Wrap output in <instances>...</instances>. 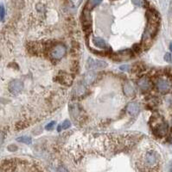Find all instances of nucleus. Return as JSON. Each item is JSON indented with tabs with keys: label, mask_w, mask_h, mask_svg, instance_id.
Here are the masks:
<instances>
[{
	"label": "nucleus",
	"mask_w": 172,
	"mask_h": 172,
	"mask_svg": "<svg viewBox=\"0 0 172 172\" xmlns=\"http://www.w3.org/2000/svg\"><path fill=\"white\" fill-rule=\"evenodd\" d=\"M16 140L18 142H21V143H23V144H31V139L28 136H22V137H19L16 139Z\"/></svg>",
	"instance_id": "nucleus-11"
},
{
	"label": "nucleus",
	"mask_w": 172,
	"mask_h": 172,
	"mask_svg": "<svg viewBox=\"0 0 172 172\" xmlns=\"http://www.w3.org/2000/svg\"><path fill=\"white\" fill-rule=\"evenodd\" d=\"M61 129H62V126H60V125H59V126H58V128H57V130H58V132H60V131H61Z\"/></svg>",
	"instance_id": "nucleus-22"
},
{
	"label": "nucleus",
	"mask_w": 172,
	"mask_h": 172,
	"mask_svg": "<svg viewBox=\"0 0 172 172\" xmlns=\"http://www.w3.org/2000/svg\"><path fill=\"white\" fill-rule=\"evenodd\" d=\"M139 86L140 87V89L142 91H148L151 89V81L146 78H142L139 80V83H138Z\"/></svg>",
	"instance_id": "nucleus-5"
},
{
	"label": "nucleus",
	"mask_w": 172,
	"mask_h": 172,
	"mask_svg": "<svg viewBox=\"0 0 172 172\" xmlns=\"http://www.w3.org/2000/svg\"><path fill=\"white\" fill-rule=\"evenodd\" d=\"M170 49L172 51V43H171V45H170Z\"/></svg>",
	"instance_id": "nucleus-23"
},
{
	"label": "nucleus",
	"mask_w": 172,
	"mask_h": 172,
	"mask_svg": "<svg viewBox=\"0 0 172 172\" xmlns=\"http://www.w3.org/2000/svg\"><path fill=\"white\" fill-rule=\"evenodd\" d=\"M16 145H10L9 147H8V150L10 151V152H15L16 151Z\"/></svg>",
	"instance_id": "nucleus-19"
},
{
	"label": "nucleus",
	"mask_w": 172,
	"mask_h": 172,
	"mask_svg": "<svg viewBox=\"0 0 172 172\" xmlns=\"http://www.w3.org/2000/svg\"><path fill=\"white\" fill-rule=\"evenodd\" d=\"M124 92L126 95L131 96L135 94V88L131 82H126L124 85Z\"/></svg>",
	"instance_id": "nucleus-7"
},
{
	"label": "nucleus",
	"mask_w": 172,
	"mask_h": 172,
	"mask_svg": "<svg viewBox=\"0 0 172 172\" xmlns=\"http://www.w3.org/2000/svg\"><path fill=\"white\" fill-rule=\"evenodd\" d=\"M93 41H94V45L96 47H100V48H103V49L107 48V43H106V41L103 39L100 38V37H94V39H93Z\"/></svg>",
	"instance_id": "nucleus-8"
},
{
	"label": "nucleus",
	"mask_w": 172,
	"mask_h": 172,
	"mask_svg": "<svg viewBox=\"0 0 172 172\" xmlns=\"http://www.w3.org/2000/svg\"><path fill=\"white\" fill-rule=\"evenodd\" d=\"M4 133H3L2 132H0V144L3 142V140H4Z\"/></svg>",
	"instance_id": "nucleus-21"
},
{
	"label": "nucleus",
	"mask_w": 172,
	"mask_h": 172,
	"mask_svg": "<svg viewBox=\"0 0 172 172\" xmlns=\"http://www.w3.org/2000/svg\"><path fill=\"white\" fill-rule=\"evenodd\" d=\"M87 65L91 69H103L107 66V64L102 60H97L92 58H89L87 61Z\"/></svg>",
	"instance_id": "nucleus-3"
},
{
	"label": "nucleus",
	"mask_w": 172,
	"mask_h": 172,
	"mask_svg": "<svg viewBox=\"0 0 172 172\" xmlns=\"http://www.w3.org/2000/svg\"><path fill=\"white\" fill-rule=\"evenodd\" d=\"M140 110V107L139 105V103L137 102H130L127 106V111L129 112L130 114L131 115H136Z\"/></svg>",
	"instance_id": "nucleus-6"
},
{
	"label": "nucleus",
	"mask_w": 172,
	"mask_h": 172,
	"mask_svg": "<svg viewBox=\"0 0 172 172\" xmlns=\"http://www.w3.org/2000/svg\"><path fill=\"white\" fill-rule=\"evenodd\" d=\"M102 0H88L87 2V8L88 10H91L93 9L94 7L97 6L98 4H100L101 3Z\"/></svg>",
	"instance_id": "nucleus-10"
},
{
	"label": "nucleus",
	"mask_w": 172,
	"mask_h": 172,
	"mask_svg": "<svg viewBox=\"0 0 172 172\" xmlns=\"http://www.w3.org/2000/svg\"><path fill=\"white\" fill-rule=\"evenodd\" d=\"M55 125V121H51L50 123H48V124L46 126V130H48V131L52 130V129L54 128Z\"/></svg>",
	"instance_id": "nucleus-16"
},
{
	"label": "nucleus",
	"mask_w": 172,
	"mask_h": 172,
	"mask_svg": "<svg viewBox=\"0 0 172 172\" xmlns=\"http://www.w3.org/2000/svg\"><path fill=\"white\" fill-rule=\"evenodd\" d=\"M171 125H172V119H171Z\"/></svg>",
	"instance_id": "nucleus-24"
},
{
	"label": "nucleus",
	"mask_w": 172,
	"mask_h": 172,
	"mask_svg": "<svg viewBox=\"0 0 172 172\" xmlns=\"http://www.w3.org/2000/svg\"><path fill=\"white\" fill-rule=\"evenodd\" d=\"M171 172H172V170H171Z\"/></svg>",
	"instance_id": "nucleus-25"
},
{
	"label": "nucleus",
	"mask_w": 172,
	"mask_h": 172,
	"mask_svg": "<svg viewBox=\"0 0 172 172\" xmlns=\"http://www.w3.org/2000/svg\"><path fill=\"white\" fill-rule=\"evenodd\" d=\"M167 125L165 123H162L161 125H159L156 128V133L160 135V136H163L166 134L167 133Z\"/></svg>",
	"instance_id": "nucleus-9"
},
{
	"label": "nucleus",
	"mask_w": 172,
	"mask_h": 172,
	"mask_svg": "<svg viewBox=\"0 0 172 172\" xmlns=\"http://www.w3.org/2000/svg\"><path fill=\"white\" fill-rule=\"evenodd\" d=\"M66 50L67 48L63 44H57L56 46L53 47L51 51V56L55 60H60L65 55Z\"/></svg>",
	"instance_id": "nucleus-1"
},
{
	"label": "nucleus",
	"mask_w": 172,
	"mask_h": 172,
	"mask_svg": "<svg viewBox=\"0 0 172 172\" xmlns=\"http://www.w3.org/2000/svg\"><path fill=\"white\" fill-rule=\"evenodd\" d=\"M156 86H157V89L162 91V92H166L170 90L171 88V84L168 81L166 80H163V79H159L157 81V84H156Z\"/></svg>",
	"instance_id": "nucleus-4"
},
{
	"label": "nucleus",
	"mask_w": 172,
	"mask_h": 172,
	"mask_svg": "<svg viewBox=\"0 0 172 172\" xmlns=\"http://www.w3.org/2000/svg\"><path fill=\"white\" fill-rule=\"evenodd\" d=\"M164 60L167 61V62H171V55L170 53H166L165 56H164Z\"/></svg>",
	"instance_id": "nucleus-17"
},
{
	"label": "nucleus",
	"mask_w": 172,
	"mask_h": 172,
	"mask_svg": "<svg viewBox=\"0 0 172 172\" xmlns=\"http://www.w3.org/2000/svg\"><path fill=\"white\" fill-rule=\"evenodd\" d=\"M23 89V84L21 80H12L9 84V91L13 95L19 94Z\"/></svg>",
	"instance_id": "nucleus-2"
},
{
	"label": "nucleus",
	"mask_w": 172,
	"mask_h": 172,
	"mask_svg": "<svg viewBox=\"0 0 172 172\" xmlns=\"http://www.w3.org/2000/svg\"><path fill=\"white\" fill-rule=\"evenodd\" d=\"M4 16H5V10H4V7L3 5H0V19H1V20H4Z\"/></svg>",
	"instance_id": "nucleus-14"
},
{
	"label": "nucleus",
	"mask_w": 172,
	"mask_h": 172,
	"mask_svg": "<svg viewBox=\"0 0 172 172\" xmlns=\"http://www.w3.org/2000/svg\"><path fill=\"white\" fill-rule=\"evenodd\" d=\"M133 4L137 6H139V7H143L144 5V0H132Z\"/></svg>",
	"instance_id": "nucleus-13"
},
{
	"label": "nucleus",
	"mask_w": 172,
	"mask_h": 172,
	"mask_svg": "<svg viewBox=\"0 0 172 172\" xmlns=\"http://www.w3.org/2000/svg\"><path fill=\"white\" fill-rule=\"evenodd\" d=\"M63 129H67V128H68L70 126H71V123H70V121H68V120H66V121H64L63 123Z\"/></svg>",
	"instance_id": "nucleus-15"
},
{
	"label": "nucleus",
	"mask_w": 172,
	"mask_h": 172,
	"mask_svg": "<svg viewBox=\"0 0 172 172\" xmlns=\"http://www.w3.org/2000/svg\"><path fill=\"white\" fill-rule=\"evenodd\" d=\"M120 70H122V71H128L129 70V65H122V66H120Z\"/></svg>",
	"instance_id": "nucleus-20"
},
{
	"label": "nucleus",
	"mask_w": 172,
	"mask_h": 172,
	"mask_svg": "<svg viewBox=\"0 0 172 172\" xmlns=\"http://www.w3.org/2000/svg\"><path fill=\"white\" fill-rule=\"evenodd\" d=\"M94 72H89L86 78V81L87 83H91L92 81H94Z\"/></svg>",
	"instance_id": "nucleus-12"
},
{
	"label": "nucleus",
	"mask_w": 172,
	"mask_h": 172,
	"mask_svg": "<svg viewBox=\"0 0 172 172\" xmlns=\"http://www.w3.org/2000/svg\"><path fill=\"white\" fill-rule=\"evenodd\" d=\"M58 172H69V171L65 168L64 166H59L58 167Z\"/></svg>",
	"instance_id": "nucleus-18"
},
{
	"label": "nucleus",
	"mask_w": 172,
	"mask_h": 172,
	"mask_svg": "<svg viewBox=\"0 0 172 172\" xmlns=\"http://www.w3.org/2000/svg\"><path fill=\"white\" fill-rule=\"evenodd\" d=\"M0 172H1V170H0Z\"/></svg>",
	"instance_id": "nucleus-26"
}]
</instances>
